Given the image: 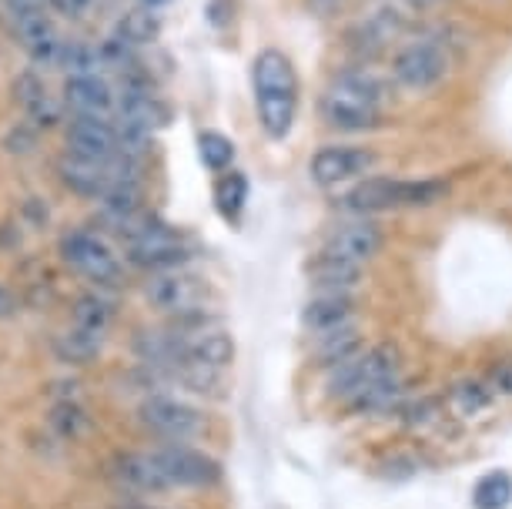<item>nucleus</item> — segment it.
Returning a JSON list of instances; mask_svg holds the SVG:
<instances>
[{
	"label": "nucleus",
	"mask_w": 512,
	"mask_h": 509,
	"mask_svg": "<svg viewBox=\"0 0 512 509\" xmlns=\"http://www.w3.org/2000/svg\"><path fill=\"white\" fill-rule=\"evenodd\" d=\"M161 37V17L154 7H134L121 17L118 24V41H124L128 47H144L154 44Z\"/></svg>",
	"instance_id": "b1692460"
},
{
	"label": "nucleus",
	"mask_w": 512,
	"mask_h": 509,
	"mask_svg": "<svg viewBox=\"0 0 512 509\" xmlns=\"http://www.w3.org/2000/svg\"><path fill=\"white\" fill-rule=\"evenodd\" d=\"M181 362H191V366H201L208 372H225L231 362H235V342H231V335L221 332V329L201 332V335H195V339L185 342ZM181 362H178V366H181Z\"/></svg>",
	"instance_id": "a211bd4d"
},
{
	"label": "nucleus",
	"mask_w": 512,
	"mask_h": 509,
	"mask_svg": "<svg viewBox=\"0 0 512 509\" xmlns=\"http://www.w3.org/2000/svg\"><path fill=\"white\" fill-rule=\"evenodd\" d=\"M154 456H158L161 469L168 473L171 486H211L221 476V466L215 459L188 446H168L158 449Z\"/></svg>",
	"instance_id": "ddd939ff"
},
{
	"label": "nucleus",
	"mask_w": 512,
	"mask_h": 509,
	"mask_svg": "<svg viewBox=\"0 0 512 509\" xmlns=\"http://www.w3.org/2000/svg\"><path fill=\"white\" fill-rule=\"evenodd\" d=\"M198 155L211 171H225L235 161V144L218 131H201L198 134Z\"/></svg>",
	"instance_id": "c85d7f7f"
},
{
	"label": "nucleus",
	"mask_w": 512,
	"mask_h": 509,
	"mask_svg": "<svg viewBox=\"0 0 512 509\" xmlns=\"http://www.w3.org/2000/svg\"><path fill=\"white\" fill-rule=\"evenodd\" d=\"M308 275H312L318 295H352L359 288L362 265H349V262H338V258L318 255L312 268H308Z\"/></svg>",
	"instance_id": "aec40b11"
},
{
	"label": "nucleus",
	"mask_w": 512,
	"mask_h": 509,
	"mask_svg": "<svg viewBox=\"0 0 512 509\" xmlns=\"http://www.w3.org/2000/svg\"><path fill=\"white\" fill-rule=\"evenodd\" d=\"M385 84L372 71H345L328 84L318 114L335 131H369L382 121Z\"/></svg>",
	"instance_id": "f03ea898"
},
{
	"label": "nucleus",
	"mask_w": 512,
	"mask_h": 509,
	"mask_svg": "<svg viewBox=\"0 0 512 509\" xmlns=\"http://www.w3.org/2000/svg\"><path fill=\"white\" fill-rule=\"evenodd\" d=\"M51 426H54L57 436L77 439L91 429V419H88V412L77 406V402H57V406L51 409Z\"/></svg>",
	"instance_id": "c756f323"
},
{
	"label": "nucleus",
	"mask_w": 512,
	"mask_h": 509,
	"mask_svg": "<svg viewBox=\"0 0 512 509\" xmlns=\"http://www.w3.org/2000/svg\"><path fill=\"white\" fill-rule=\"evenodd\" d=\"M201 295H205V285H201L198 278L178 272V268L158 272L148 285H144V299H148L158 312H171V315L195 312Z\"/></svg>",
	"instance_id": "9b49d317"
},
{
	"label": "nucleus",
	"mask_w": 512,
	"mask_h": 509,
	"mask_svg": "<svg viewBox=\"0 0 512 509\" xmlns=\"http://www.w3.org/2000/svg\"><path fill=\"white\" fill-rule=\"evenodd\" d=\"M402 14L392 11V7H385V11H375L369 21H362L359 27L352 31V44L359 47V51H382L385 44L395 41V37L402 34Z\"/></svg>",
	"instance_id": "4be33fe9"
},
{
	"label": "nucleus",
	"mask_w": 512,
	"mask_h": 509,
	"mask_svg": "<svg viewBox=\"0 0 512 509\" xmlns=\"http://www.w3.org/2000/svg\"><path fill=\"white\" fill-rule=\"evenodd\" d=\"M399 399H402V382H399V376H395V379L379 382V386H372L369 392H365V396L355 399L352 409H359V412H382V409H392Z\"/></svg>",
	"instance_id": "7c9ffc66"
},
{
	"label": "nucleus",
	"mask_w": 512,
	"mask_h": 509,
	"mask_svg": "<svg viewBox=\"0 0 512 509\" xmlns=\"http://www.w3.org/2000/svg\"><path fill=\"white\" fill-rule=\"evenodd\" d=\"M14 24H17V37H21L24 51L31 54L37 64H61L64 41L57 37L54 24L47 21L44 11L14 17Z\"/></svg>",
	"instance_id": "dca6fc26"
},
{
	"label": "nucleus",
	"mask_w": 512,
	"mask_h": 509,
	"mask_svg": "<svg viewBox=\"0 0 512 509\" xmlns=\"http://www.w3.org/2000/svg\"><path fill=\"white\" fill-rule=\"evenodd\" d=\"M118 111H121V128L128 131H141V134H151L164 128L171 121V108L164 104L158 94L144 91V88H128L121 94L118 101Z\"/></svg>",
	"instance_id": "4468645a"
},
{
	"label": "nucleus",
	"mask_w": 512,
	"mask_h": 509,
	"mask_svg": "<svg viewBox=\"0 0 512 509\" xmlns=\"http://www.w3.org/2000/svg\"><path fill=\"white\" fill-rule=\"evenodd\" d=\"M27 114H31V121L37 124V128H54L57 121H61V104H57L51 94H44V98H37L31 108H24Z\"/></svg>",
	"instance_id": "2f4dec72"
},
{
	"label": "nucleus",
	"mask_w": 512,
	"mask_h": 509,
	"mask_svg": "<svg viewBox=\"0 0 512 509\" xmlns=\"http://www.w3.org/2000/svg\"><path fill=\"white\" fill-rule=\"evenodd\" d=\"M352 315H355L352 295H315V299L305 305L302 322H305V329L322 335V332H332V329L349 325Z\"/></svg>",
	"instance_id": "412c9836"
},
{
	"label": "nucleus",
	"mask_w": 512,
	"mask_h": 509,
	"mask_svg": "<svg viewBox=\"0 0 512 509\" xmlns=\"http://www.w3.org/2000/svg\"><path fill=\"white\" fill-rule=\"evenodd\" d=\"M47 4H51L57 14H64V17H77V14H84V7H88L91 0H47Z\"/></svg>",
	"instance_id": "e433bc0d"
},
{
	"label": "nucleus",
	"mask_w": 512,
	"mask_h": 509,
	"mask_svg": "<svg viewBox=\"0 0 512 509\" xmlns=\"http://www.w3.org/2000/svg\"><path fill=\"white\" fill-rule=\"evenodd\" d=\"M248 201V178L241 175V171H228V175L218 178L215 185V205L221 215L228 218V222H238L241 208H245Z\"/></svg>",
	"instance_id": "393cba45"
},
{
	"label": "nucleus",
	"mask_w": 512,
	"mask_h": 509,
	"mask_svg": "<svg viewBox=\"0 0 512 509\" xmlns=\"http://www.w3.org/2000/svg\"><path fill=\"white\" fill-rule=\"evenodd\" d=\"M489 402H492L489 389L479 386V382H459V386L452 389V396H449L452 412L462 416V419H472V416H479V412H486Z\"/></svg>",
	"instance_id": "cd10ccee"
},
{
	"label": "nucleus",
	"mask_w": 512,
	"mask_h": 509,
	"mask_svg": "<svg viewBox=\"0 0 512 509\" xmlns=\"http://www.w3.org/2000/svg\"><path fill=\"white\" fill-rule=\"evenodd\" d=\"M101 349H104V332L81 329V325L61 332V335H57V342H54L57 359L67 362V366H88V362L98 359Z\"/></svg>",
	"instance_id": "5701e85b"
},
{
	"label": "nucleus",
	"mask_w": 512,
	"mask_h": 509,
	"mask_svg": "<svg viewBox=\"0 0 512 509\" xmlns=\"http://www.w3.org/2000/svg\"><path fill=\"white\" fill-rule=\"evenodd\" d=\"M114 476H118L128 489H138V493H164V489H171V479L161 469L154 453L118 456V463H114Z\"/></svg>",
	"instance_id": "6ab92c4d"
},
{
	"label": "nucleus",
	"mask_w": 512,
	"mask_h": 509,
	"mask_svg": "<svg viewBox=\"0 0 512 509\" xmlns=\"http://www.w3.org/2000/svg\"><path fill=\"white\" fill-rule=\"evenodd\" d=\"M379 252H382V228L369 222V218H355V222L332 228L322 245V255L338 258V262H349V265L372 262Z\"/></svg>",
	"instance_id": "9d476101"
},
{
	"label": "nucleus",
	"mask_w": 512,
	"mask_h": 509,
	"mask_svg": "<svg viewBox=\"0 0 512 509\" xmlns=\"http://www.w3.org/2000/svg\"><path fill=\"white\" fill-rule=\"evenodd\" d=\"M449 195L446 181H402V178H365L338 198V205L352 215H379L395 208H429Z\"/></svg>",
	"instance_id": "7ed1b4c3"
},
{
	"label": "nucleus",
	"mask_w": 512,
	"mask_h": 509,
	"mask_svg": "<svg viewBox=\"0 0 512 509\" xmlns=\"http://www.w3.org/2000/svg\"><path fill=\"white\" fill-rule=\"evenodd\" d=\"M124 252H128L131 265L151 268V272H171V268H181L188 262V245L168 225L154 222V218L131 242H124Z\"/></svg>",
	"instance_id": "0eeeda50"
},
{
	"label": "nucleus",
	"mask_w": 512,
	"mask_h": 509,
	"mask_svg": "<svg viewBox=\"0 0 512 509\" xmlns=\"http://www.w3.org/2000/svg\"><path fill=\"white\" fill-rule=\"evenodd\" d=\"M61 178L71 191H77V195H84V198H94V201H104L108 191L118 185V178L111 175L108 161L98 165V161H81L74 155L61 161Z\"/></svg>",
	"instance_id": "f3484780"
},
{
	"label": "nucleus",
	"mask_w": 512,
	"mask_h": 509,
	"mask_svg": "<svg viewBox=\"0 0 512 509\" xmlns=\"http://www.w3.org/2000/svg\"><path fill=\"white\" fill-rule=\"evenodd\" d=\"M399 376V349L395 345H375L369 352H359L355 359L335 366L332 379H328V396L352 402L365 396L372 386H379L385 379Z\"/></svg>",
	"instance_id": "20e7f679"
},
{
	"label": "nucleus",
	"mask_w": 512,
	"mask_h": 509,
	"mask_svg": "<svg viewBox=\"0 0 512 509\" xmlns=\"http://www.w3.org/2000/svg\"><path fill=\"white\" fill-rule=\"evenodd\" d=\"M4 148L11 151V155H31L37 148V134L31 128H24V124H17L4 134Z\"/></svg>",
	"instance_id": "473e14b6"
},
{
	"label": "nucleus",
	"mask_w": 512,
	"mask_h": 509,
	"mask_svg": "<svg viewBox=\"0 0 512 509\" xmlns=\"http://www.w3.org/2000/svg\"><path fill=\"white\" fill-rule=\"evenodd\" d=\"M61 258L94 285H121V265L108 245L91 232H71L61 238Z\"/></svg>",
	"instance_id": "6e6552de"
},
{
	"label": "nucleus",
	"mask_w": 512,
	"mask_h": 509,
	"mask_svg": "<svg viewBox=\"0 0 512 509\" xmlns=\"http://www.w3.org/2000/svg\"><path fill=\"white\" fill-rule=\"evenodd\" d=\"M114 322V305L101 295H81L74 302V325L91 332H108Z\"/></svg>",
	"instance_id": "a878e982"
},
{
	"label": "nucleus",
	"mask_w": 512,
	"mask_h": 509,
	"mask_svg": "<svg viewBox=\"0 0 512 509\" xmlns=\"http://www.w3.org/2000/svg\"><path fill=\"white\" fill-rule=\"evenodd\" d=\"M472 503L476 509H506L512 503V479L506 473L482 476L472 489Z\"/></svg>",
	"instance_id": "bb28decb"
},
{
	"label": "nucleus",
	"mask_w": 512,
	"mask_h": 509,
	"mask_svg": "<svg viewBox=\"0 0 512 509\" xmlns=\"http://www.w3.org/2000/svg\"><path fill=\"white\" fill-rule=\"evenodd\" d=\"M141 416V426L151 429L154 436H164L171 443H185V439H195L205 432V412H198L195 406L181 399H171V396H151L141 402L138 409Z\"/></svg>",
	"instance_id": "423d86ee"
},
{
	"label": "nucleus",
	"mask_w": 512,
	"mask_h": 509,
	"mask_svg": "<svg viewBox=\"0 0 512 509\" xmlns=\"http://www.w3.org/2000/svg\"><path fill=\"white\" fill-rule=\"evenodd\" d=\"M64 104L81 118H104L114 108L111 84L98 74H74L64 81Z\"/></svg>",
	"instance_id": "2eb2a0df"
},
{
	"label": "nucleus",
	"mask_w": 512,
	"mask_h": 509,
	"mask_svg": "<svg viewBox=\"0 0 512 509\" xmlns=\"http://www.w3.org/2000/svg\"><path fill=\"white\" fill-rule=\"evenodd\" d=\"M14 94H17V101L24 104V108H31V104L37 101V98H44V84L34 78V74H21L17 78V84H14Z\"/></svg>",
	"instance_id": "72a5a7b5"
},
{
	"label": "nucleus",
	"mask_w": 512,
	"mask_h": 509,
	"mask_svg": "<svg viewBox=\"0 0 512 509\" xmlns=\"http://www.w3.org/2000/svg\"><path fill=\"white\" fill-rule=\"evenodd\" d=\"M375 151L369 148H355V144H328V148L315 151L312 161H308V175H312L315 185L322 188H335L345 185L352 178H362L365 171L375 168Z\"/></svg>",
	"instance_id": "1a4fd4ad"
},
{
	"label": "nucleus",
	"mask_w": 512,
	"mask_h": 509,
	"mask_svg": "<svg viewBox=\"0 0 512 509\" xmlns=\"http://www.w3.org/2000/svg\"><path fill=\"white\" fill-rule=\"evenodd\" d=\"M489 382H492V389L502 392V396H512V359L499 362V366L489 372Z\"/></svg>",
	"instance_id": "f704fd0d"
},
{
	"label": "nucleus",
	"mask_w": 512,
	"mask_h": 509,
	"mask_svg": "<svg viewBox=\"0 0 512 509\" xmlns=\"http://www.w3.org/2000/svg\"><path fill=\"white\" fill-rule=\"evenodd\" d=\"M14 17H24V14H34V11H44V0H7Z\"/></svg>",
	"instance_id": "4c0bfd02"
},
{
	"label": "nucleus",
	"mask_w": 512,
	"mask_h": 509,
	"mask_svg": "<svg viewBox=\"0 0 512 509\" xmlns=\"http://www.w3.org/2000/svg\"><path fill=\"white\" fill-rule=\"evenodd\" d=\"M17 309H21V302H17V295H14L7 285H0V322L11 319V315H17Z\"/></svg>",
	"instance_id": "c9c22d12"
},
{
	"label": "nucleus",
	"mask_w": 512,
	"mask_h": 509,
	"mask_svg": "<svg viewBox=\"0 0 512 509\" xmlns=\"http://www.w3.org/2000/svg\"><path fill=\"white\" fill-rule=\"evenodd\" d=\"M312 4L318 7V11H332V7L342 4V0H312Z\"/></svg>",
	"instance_id": "58836bf2"
},
{
	"label": "nucleus",
	"mask_w": 512,
	"mask_h": 509,
	"mask_svg": "<svg viewBox=\"0 0 512 509\" xmlns=\"http://www.w3.org/2000/svg\"><path fill=\"white\" fill-rule=\"evenodd\" d=\"M449 74V57L439 44L412 41L392 57V78L405 91H429Z\"/></svg>",
	"instance_id": "39448f33"
},
{
	"label": "nucleus",
	"mask_w": 512,
	"mask_h": 509,
	"mask_svg": "<svg viewBox=\"0 0 512 509\" xmlns=\"http://www.w3.org/2000/svg\"><path fill=\"white\" fill-rule=\"evenodd\" d=\"M67 151L81 161L104 165V161H111L121 151V138L104 118H81V114H74L71 128H67Z\"/></svg>",
	"instance_id": "f8f14e48"
},
{
	"label": "nucleus",
	"mask_w": 512,
	"mask_h": 509,
	"mask_svg": "<svg viewBox=\"0 0 512 509\" xmlns=\"http://www.w3.org/2000/svg\"><path fill=\"white\" fill-rule=\"evenodd\" d=\"M251 88H255L258 121L272 141H285L292 134L298 114V74L288 54L265 47L251 61Z\"/></svg>",
	"instance_id": "f257e3e1"
}]
</instances>
